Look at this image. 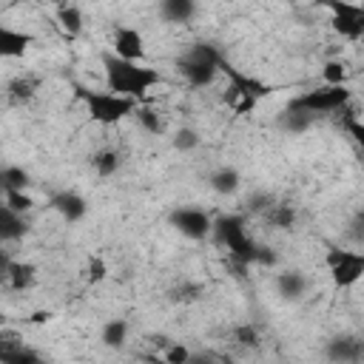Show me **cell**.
Instances as JSON below:
<instances>
[{
	"label": "cell",
	"mask_w": 364,
	"mask_h": 364,
	"mask_svg": "<svg viewBox=\"0 0 364 364\" xmlns=\"http://www.w3.org/2000/svg\"><path fill=\"white\" fill-rule=\"evenodd\" d=\"M111 51L128 63H145V37L139 28L134 26H114V40H111Z\"/></svg>",
	"instance_id": "14"
},
{
	"label": "cell",
	"mask_w": 364,
	"mask_h": 364,
	"mask_svg": "<svg viewBox=\"0 0 364 364\" xmlns=\"http://www.w3.org/2000/svg\"><path fill=\"white\" fill-rule=\"evenodd\" d=\"M210 239L228 253L230 267L239 270L236 276H245V270H250V267H273L279 262L267 245H262L250 236L245 213H216Z\"/></svg>",
	"instance_id": "1"
},
{
	"label": "cell",
	"mask_w": 364,
	"mask_h": 364,
	"mask_svg": "<svg viewBox=\"0 0 364 364\" xmlns=\"http://www.w3.org/2000/svg\"><path fill=\"white\" fill-rule=\"evenodd\" d=\"M171 142H173V148H176V151L188 154V151H196L202 139H199V134H196L193 128H179V131L171 136Z\"/></svg>",
	"instance_id": "32"
},
{
	"label": "cell",
	"mask_w": 364,
	"mask_h": 364,
	"mask_svg": "<svg viewBox=\"0 0 364 364\" xmlns=\"http://www.w3.org/2000/svg\"><path fill=\"white\" fill-rule=\"evenodd\" d=\"M0 364H48V361L37 347L26 344L20 333L3 330L0 333Z\"/></svg>",
	"instance_id": "12"
},
{
	"label": "cell",
	"mask_w": 364,
	"mask_h": 364,
	"mask_svg": "<svg viewBox=\"0 0 364 364\" xmlns=\"http://www.w3.org/2000/svg\"><path fill=\"white\" fill-rule=\"evenodd\" d=\"M208 185H210L213 193H219V196H230V193L239 191V185H242V173H239L233 165H219V168H213V171L208 173Z\"/></svg>",
	"instance_id": "19"
},
{
	"label": "cell",
	"mask_w": 364,
	"mask_h": 364,
	"mask_svg": "<svg viewBox=\"0 0 364 364\" xmlns=\"http://www.w3.org/2000/svg\"><path fill=\"white\" fill-rule=\"evenodd\" d=\"M3 205L17 210V213H31L34 210V199L26 191H14V193H3Z\"/></svg>",
	"instance_id": "34"
},
{
	"label": "cell",
	"mask_w": 364,
	"mask_h": 364,
	"mask_svg": "<svg viewBox=\"0 0 364 364\" xmlns=\"http://www.w3.org/2000/svg\"><path fill=\"white\" fill-rule=\"evenodd\" d=\"M37 91H40V74H31V71L14 74L6 82V102L14 108H23L37 97Z\"/></svg>",
	"instance_id": "16"
},
{
	"label": "cell",
	"mask_w": 364,
	"mask_h": 364,
	"mask_svg": "<svg viewBox=\"0 0 364 364\" xmlns=\"http://www.w3.org/2000/svg\"><path fill=\"white\" fill-rule=\"evenodd\" d=\"M199 296H202V284H193V282H185L176 290H171V299L173 301H196Z\"/></svg>",
	"instance_id": "36"
},
{
	"label": "cell",
	"mask_w": 364,
	"mask_h": 364,
	"mask_svg": "<svg viewBox=\"0 0 364 364\" xmlns=\"http://www.w3.org/2000/svg\"><path fill=\"white\" fill-rule=\"evenodd\" d=\"M102 71H105V91L128 97V100H148V91L154 85H162V74L145 63H128L117 57L114 51L100 54Z\"/></svg>",
	"instance_id": "2"
},
{
	"label": "cell",
	"mask_w": 364,
	"mask_h": 364,
	"mask_svg": "<svg viewBox=\"0 0 364 364\" xmlns=\"http://www.w3.org/2000/svg\"><path fill=\"white\" fill-rule=\"evenodd\" d=\"M34 43H37L34 34L0 23V57H6V60H17V57H23Z\"/></svg>",
	"instance_id": "17"
},
{
	"label": "cell",
	"mask_w": 364,
	"mask_h": 364,
	"mask_svg": "<svg viewBox=\"0 0 364 364\" xmlns=\"http://www.w3.org/2000/svg\"><path fill=\"white\" fill-rule=\"evenodd\" d=\"M321 355L330 364H364V336L336 333L324 341Z\"/></svg>",
	"instance_id": "10"
},
{
	"label": "cell",
	"mask_w": 364,
	"mask_h": 364,
	"mask_svg": "<svg viewBox=\"0 0 364 364\" xmlns=\"http://www.w3.org/2000/svg\"><path fill=\"white\" fill-rule=\"evenodd\" d=\"M28 233H31L28 213H17V210L0 205V239H3V245L23 242Z\"/></svg>",
	"instance_id": "18"
},
{
	"label": "cell",
	"mask_w": 364,
	"mask_h": 364,
	"mask_svg": "<svg viewBox=\"0 0 364 364\" xmlns=\"http://www.w3.org/2000/svg\"><path fill=\"white\" fill-rule=\"evenodd\" d=\"M347 239H350L358 250H364V205H358V208L350 213V219H347Z\"/></svg>",
	"instance_id": "30"
},
{
	"label": "cell",
	"mask_w": 364,
	"mask_h": 364,
	"mask_svg": "<svg viewBox=\"0 0 364 364\" xmlns=\"http://www.w3.org/2000/svg\"><path fill=\"white\" fill-rule=\"evenodd\" d=\"M136 361H142V364H168L162 355H151V353H139V355H136ZM191 364H202L196 353H193V361H191Z\"/></svg>",
	"instance_id": "37"
},
{
	"label": "cell",
	"mask_w": 364,
	"mask_h": 364,
	"mask_svg": "<svg viewBox=\"0 0 364 364\" xmlns=\"http://www.w3.org/2000/svg\"><path fill=\"white\" fill-rule=\"evenodd\" d=\"M0 276H3V284L6 290H14V293H23V290H31L37 284V267L31 262H23V259H11L9 250L0 253Z\"/></svg>",
	"instance_id": "11"
},
{
	"label": "cell",
	"mask_w": 364,
	"mask_h": 364,
	"mask_svg": "<svg viewBox=\"0 0 364 364\" xmlns=\"http://www.w3.org/2000/svg\"><path fill=\"white\" fill-rule=\"evenodd\" d=\"M222 63H225L222 48L208 40L191 43L185 54L176 57V68L191 88H208L216 80V74H222Z\"/></svg>",
	"instance_id": "3"
},
{
	"label": "cell",
	"mask_w": 364,
	"mask_h": 364,
	"mask_svg": "<svg viewBox=\"0 0 364 364\" xmlns=\"http://www.w3.org/2000/svg\"><path fill=\"white\" fill-rule=\"evenodd\" d=\"M276 293L282 301H301L307 293H310V276L299 267H287V270H279L276 279Z\"/></svg>",
	"instance_id": "15"
},
{
	"label": "cell",
	"mask_w": 364,
	"mask_h": 364,
	"mask_svg": "<svg viewBox=\"0 0 364 364\" xmlns=\"http://www.w3.org/2000/svg\"><path fill=\"white\" fill-rule=\"evenodd\" d=\"M347 68L341 60H330L324 63V85H347Z\"/></svg>",
	"instance_id": "35"
},
{
	"label": "cell",
	"mask_w": 364,
	"mask_h": 364,
	"mask_svg": "<svg viewBox=\"0 0 364 364\" xmlns=\"http://www.w3.org/2000/svg\"><path fill=\"white\" fill-rule=\"evenodd\" d=\"M338 125H341V131L355 142V148H358L361 156H364V119H358V117L353 114V108L347 105L344 111H338Z\"/></svg>",
	"instance_id": "27"
},
{
	"label": "cell",
	"mask_w": 364,
	"mask_h": 364,
	"mask_svg": "<svg viewBox=\"0 0 364 364\" xmlns=\"http://www.w3.org/2000/svg\"><path fill=\"white\" fill-rule=\"evenodd\" d=\"M91 168H94V173L97 176H102V179H108V176H114L119 168H122V154L117 151V148H100V151H94V156H91Z\"/></svg>",
	"instance_id": "21"
},
{
	"label": "cell",
	"mask_w": 364,
	"mask_h": 364,
	"mask_svg": "<svg viewBox=\"0 0 364 364\" xmlns=\"http://www.w3.org/2000/svg\"><path fill=\"white\" fill-rule=\"evenodd\" d=\"M276 199H279V196H276L273 191H253V193L247 196L242 213H245V216H259V219H262V216L276 205Z\"/></svg>",
	"instance_id": "28"
},
{
	"label": "cell",
	"mask_w": 364,
	"mask_h": 364,
	"mask_svg": "<svg viewBox=\"0 0 364 364\" xmlns=\"http://www.w3.org/2000/svg\"><path fill=\"white\" fill-rule=\"evenodd\" d=\"M46 205H48L63 222H68V225H77V222H82V219L88 216V202H85V196H82L80 191H71V188L51 191L48 199H46Z\"/></svg>",
	"instance_id": "13"
},
{
	"label": "cell",
	"mask_w": 364,
	"mask_h": 364,
	"mask_svg": "<svg viewBox=\"0 0 364 364\" xmlns=\"http://www.w3.org/2000/svg\"><path fill=\"white\" fill-rule=\"evenodd\" d=\"M330 11V26L341 40H361L364 37V3H344V0H321Z\"/></svg>",
	"instance_id": "9"
},
{
	"label": "cell",
	"mask_w": 364,
	"mask_h": 364,
	"mask_svg": "<svg viewBox=\"0 0 364 364\" xmlns=\"http://www.w3.org/2000/svg\"><path fill=\"white\" fill-rule=\"evenodd\" d=\"M57 23H60V28H63V34L65 37H80L82 34V9L80 6H74V3H63V6H57Z\"/></svg>",
	"instance_id": "23"
},
{
	"label": "cell",
	"mask_w": 364,
	"mask_h": 364,
	"mask_svg": "<svg viewBox=\"0 0 364 364\" xmlns=\"http://www.w3.org/2000/svg\"><path fill=\"white\" fill-rule=\"evenodd\" d=\"M128 321L125 318H108L105 324H102V330H100V341L105 344V347H111V350H122L125 347V341H128Z\"/></svg>",
	"instance_id": "25"
},
{
	"label": "cell",
	"mask_w": 364,
	"mask_h": 364,
	"mask_svg": "<svg viewBox=\"0 0 364 364\" xmlns=\"http://www.w3.org/2000/svg\"><path fill=\"white\" fill-rule=\"evenodd\" d=\"M213 213L210 210H205V208H199V205H176L173 210H168V225L179 233V236H185V239H191V242H205V239H210L213 236Z\"/></svg>",
	"instance_id": "8"
},
{
	"label": "cell",
	"mask_w": 364,
	"mask_h": 364,
	"mask_svg": "<svg viewBox=\"0 0 364 364\" xmlns=\"http://www.w3.org/2000/svg\"><path fill=\"white\" fill-rule=\"evenodd\" d=\"M233 341H236L239 347H245V350H250V347H259V341H262V336H259V330H256V324H250V321H245V324H236V327H233Z\"/></svg>",
	"instance_id": "31"
},
{
	"label": "cell",
	"mask_w": 364,
	"mask_h": 364,
	"mask_svg": "<svg viewBox=\"0 0 364 364\" xmlns=\"http://www.w3.org/2000/svg\"><path fill=\"white\" fill-rule=\"evenodd\" d=\"M318 119H313V117H307V114H301V111H293V108H282V114H279V119H276V125L282 128V131H287V134H304V131H310L313 125H316Z\"/></svg>",
	"instance_id": "26"
},
{
	"label": "cell",
	"mask_w": 364,
	"mask_h": 364,
	"mask_svg": "<svg viewBox=\"0 0 364 364\" xmlns=\"http://www.w3.org/2000/svg\"><path fill=\"white\" fill-rule=\"evenodd\" d=\"M350 102H353V91L347 85H318V88H310V91L296 94L287 102V108L301 111V114H307L313 119H321V117H330V114L344 111Z\"/></svg>",
	"instance_id": "6"
},
{
	"label": "cell",
	"mask_w": 364,
	"mask_h": 364,
	"mask_svg": "<svg viewBox=\"0 0 364 364\" xmlns=\"http://www.w3.org/2000/svg\"><path fill=\"white\" fill-rule=\"evenodd\" d=\"M222 74L228 77V88H225L222 100H225V105H230L239 117L250 114V111L273 91L270 82H264V80L256 77V74H247V71L236 68L228 57H225V63H222Z\"/></svg>",
	"instance_id": "4"
},
{
	"label": "cell",
	"mask_w": 364,
	"mask_h": 364,
	"mask_svg": "<svg viewBox=\"0 0 364 364\" xmlns=\"http://www.w3.org/2000/svg\"><path fill=\"white\" fill-rule=\"evenodd\" d=\"M102 276H105V264H102V259H91V267H88V279H91V284L100 282Z\"/></svg>",
	"instance_id": "38"
},
{
	"label": "cell",
	"mask_w": 364,
	"mask_h": 364,
	"mask_svg": "<svg viewBox=\"0 0 364 364\" xmlns=\"http://www.w3.org/2000/svg\"><path fill=\"white\" fill-rule=\"evenodd\" d=\"M134 117H136L139 128H142V131H148L151 136H162V134H165V122H162V117H159L151 105H139Z\"/></svg>",
	"instance_id": "29"
},
{
	"label": "cell",
	"mask_w": 364,
	"mask_h": 364,
	"mask_svg": "<svg viewBox=\"0 0 364 364\" xmlns=\"http://www.w3.org/2000/svg\"><path fill=\"white\" fill-rule=\"evenodd\" d=\"M324 264L330 273V282L336 290H350L364 279V250L358 247H341V245H327Z\"/></svg>",
	"instance_id": "7"
},
{
	"label": "cell",
	"mask_w": 364,
	"mask_h": 364,
	"mask_svg": "<svg viewBox=\"0 0 364 364\" xmlns=\"http://www.w3.org/2000/svg\"><path fill=\"white\" fill-rule=\"evenodd\" d=\"M162 358H165L168 364H191V361H193V350H191L188 344H182V341H173V344L165 347Z\"/></svg>",
	"instance_id": "33"
},
{
	"label": "cell",
	"mask_w": 364,
	"mask_h": 364,
	"mask_svg": "<svg viewBox=\"0 0 364 364\" xmlns=\"http://www.w3.org/2000/svg\"><path fill=\"white\" fill-rule=\"evenodd\" d=\"M31 185V173L23 165H3L0 168V191L3 193H14V191H26Z\"/></svg>",
	"instance_id": "24"
},
{
	"label": "cell",
	"mask_w": 364,
	"mask_h": 364,
	"mask_svg": "<svg viewBox=\"0 0 364 364\" xmlns=\"http://www.w3.org/2000/svg\"><path fill=\"white\" fill-rule=\"evenodd\" d=\"M71 88H74V97L85 105L88 117L97 125H117L125 117H134L139 108L136 100H128V97H119L111 91H97V88L82 85V82H71Z\"/></svg>",
	"instance_id": "5"
},
{
	"label": "cell",
	"mask_w": 364,
	"mask_h": 364,
	"mask_svg": "<svg viewBox=\"0 0 364 364\" xmlns=\"http://www.w3.org/2000/svg\"><path fill=\"white\" fill-rule=\"evenodd\" d=\"M199 6L193 0H162L159 3V17L165 23H191L196 17Z\"/></svg>",
	"instance_id": "20"
},
{
	"label": "cell",
	"mask_w": 364,
	"mask_h": 364,
	"mask_svg": "<svg viewBox=\"0 0 364 364\" xmlns=\"http://www.w3.org/2000/svg\"><path fill=\"white\" fill-rule=\"evenodd\" d=\"M262 222L270 228H279V230H290L296 225V205L287 199H276V205L262 216Z\"/></svg>",
	"instance_id": "22"
}]
</instances>
